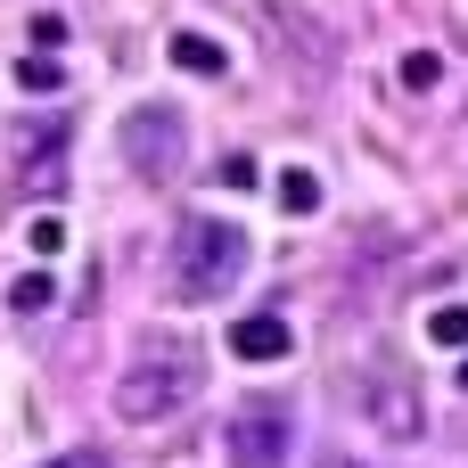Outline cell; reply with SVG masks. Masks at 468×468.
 Returning a JSON list of instances; mask_svg holds the SVG:
<instances>
[{"label":"cell","instance_id":"6da1fadb","mask_svg":"<svg viewBox=\"0 0 468 468\" xmlns=\"http://www.w3.org/2000/svg\"><path fill=\"white\" fill-rule=\"evenodd\" d=\"M239 271H247V230L239 222H214V214H189L181 239H173V288L189 304H206V296H230Z\"/></svg>","mask_w":468,"mask_h":468},{"label":"cell","instance_id":"7a4b0ae2","mask_svg":"<svg viewBox=\"0 0 468 468\" xmlns=\"http://www.w3.org/2000/svg\"><path fill=\"white\" fill-rule=\"evenodd\" d=\"M197 387H206L197 354L165 346V354H140V362H132V370L115 378V411H123V420H165V411L197 403Z\"/></svg>","mask_w":468,"mask_h":468},{"label":"cell","instance_id":"3957f363","mask_svg":"<svg viewBox=\"0 0 468 468\" xmlns=\"http://www.w3.org/2000/svg\"><path fill=\"white\" fill-rule=\"evenodd\" d=\"M123 156H132V173H140V181H173V173H181V156H189L181 115H173V107H140V115H123Z\"/></svg>","mask_w":468,"mask_h":468},{"label":"cell","instance_id":"277c9868","mask_svg":"<svg viewBox=\"0 0 468 468\" xmlns=\"http://www.w3.org/2000/svg\"><path fill=\"white\" fill-rule=\"evenodd\" d=\"M222 452H230V468H288L296 428H288V411H280V403H247V411L230 420Z\"/></svg>","mask_w":468,"mask_h":468},{"label":"cell","instance_id":"5b68a950","mask_svg":"<svg viewBox=\"0 0 468 468\" xmlns=\"http://www.w3.org/2000/svg\"><path fill=\"white\" fill-rule=\"evenodd\" d=\"M288 321L280 313H247V321H230V354L239 362H288Z\"/></svg>","mask_w":468,"mask_h":468},{"label":"cell","instance_id":"8992f818","mask_svg":"<svg viewBox=\"0 0 468 468\" xmlns=\"http://www.w3.org/2000/svg\"><path fill=\"white\" fill-rule=\"evenodd\" d=\"M173 66H181V74H222L230 58H222V41H206V33H173Z\"/></svg>","mask_w":468,"mask_h":468},{"label":"cell","instance_id":"52a82bcc","mask_svg":"<svg viewBox=\"0 0 468 468\" xmlns=\"http://www.w3.org/2000/svg\"><path fill=\"white\" fill-rule=\"evenodd\" d=\"M280 206H288V214H313V206H321V181H313V173H280Z\"/></svg>","mask_w":468,"mask_h":468},{"label":"cell","instance_id":"ba28073f","mask_svg":"<svg viewBox=\"0 0 468 468\" xmlns=\"http://www.w3.org/2000/svg\"><path fill=\"white\" fill-rule=\"evenodd\" d=\"M49 296H58V288H49V271H25V280L8 288V304H16V313H49Z\"/></svg>","mask_w":468,"mask_h":468},{"label":"cell","instance_id":"9c48e42d","mask_svg":"<svg viewBox=\"0 0 468 468\" xmlns=\"http://www.w3.org/2000/svg\"><path fill=\"white\" fill-rule=\"evenodd\" d=\"M428 337H436V346H468V304H444V313H428Z\"/></svg>","mask_w":468,"mask_h":468},{"label":"cell","instance_id":"30bf717a","mask_svg":"<svg viewBox=\"0 0 468 468\" xmlns=\"http://www.w3.org/2000/svg\"><path fill=\"white\" fill-rule=\"evenodd\" d=\"M16 82H25V90H58L66 74H58V58H49V49H33V58L16 66Z\"/></svg>","mask_w":468,"mask_h":468},{"label":"cell","instance_id":"8fae6325","mask_svg":"<svg viewBox=\"0 0 468 468\" xmlns=\"http://www.w3.org/2000/svg\"><path fill=\"white\" fill-rule=\"evenodd\" d=\"M25 247H33V255H58V247H66V222H58V214H33V222H25Z\"/></svg>","mask_w":468,"mask_h":468},{"label":"cell","instance_id":"7c38bea8","mask_svg":"<svg viewBox=\"0 0 468 468\" xmlns=\"http://www.w3.org/2000/svg\"><path fill=\"white\" fill-rule=\"evenodd\" d=\"M66 41V16H33V49H58Z\"/></svg>","mask_w":468,"mask_h":468},{"label":"cell","instance_id":"4fadbf2b","mask_svg":"<svg viewBox=\"0 0 468 468\" xmlns=\"http://www.w3.org/2000/svg\"><path fill=\"white\" fill-rule=\"evenodd\" d=\"M403 82H411V90H428V82H436V58H428V49H420V58H403Z\"/></svg>","mask_w":468,"mask_h":468},{"label":"cell","instance_id":"5bb4252c","mask_svg":"<svg viewBox=\"0 0 468 468\" xmlns=\"http://www.w3.org/2000/svg\"><path fill=\"white\" fill-rule=\"evenodd\" d=\"M49 468H115L107 452H66V461H49Z\"/></svg>","mask_w":468,"mask_h":468},{"label":"cell","instance_id":"9a60e30c","mask_svg":"<svg viewBox=\"0 0 468 468\" xmlns=\"http://www.w3.org/2000/svg\"><path fill=\"white\" fill-rule=\"evenodd\" d=\"M461 387H468V362H461Z\"/></svg>","mask_w":468,"mask_h":468},{"label":"cell","instance_id":"2e32d148","mask_svg":"<svg viewBox=\"0 0 468 468\" xmlns=\"http://www.w3.org/2000/svg\"><path fill=\"white\" fill-rule=\"evenodd\" d=\"M329 468H337V461H329Z\"/></svg>","mask_w":468,"mask_h":468}]
</instances>
